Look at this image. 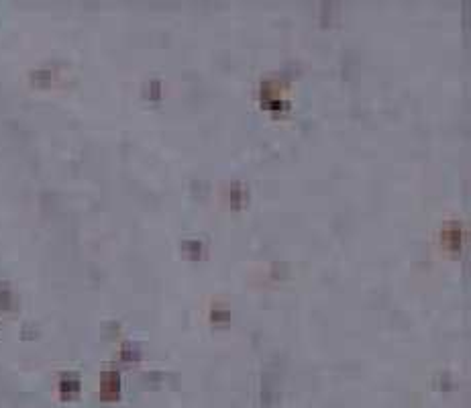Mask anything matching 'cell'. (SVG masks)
Wrapping results in <instances>:
<instances>
[{
  "instance_id": "cell-6",
  "label": "cell",
  "mask_w": 471,
  "mask_h": 408,
  "mask_svg": "<svg viewBox=\"0 0 471 408\" xmlns=\"http://www.w3.org/2000/svg\"><path fill=\"white\" fill-rule=\"evenodd\" d=\"M231 204L235 206V208H239V206H243L245 204V190L239 186V184H235L233 188H231Z\"/></svg>"
},
{
  "instance_id": "cell-2",
  "label": "cell",
  "mask_w": 471,
  "mask_h": 408,
  "mask_svg": "<svg viewBox=\"0 0 471 408\" xmlns=\"http://www.w3.org/2000/svg\"><path fill=\"white\" fill-rule=\"evenodd\" d=\"M181 251H184L188 257L198 259V257H202V251H204V247H202L200 241H184V243H181Z\"/></svg>"
},
{
  "instance_id": "cell-1",
  "label": "cell",
  "mask_w": 471,
  "mask_h": 408,
  "mask_svg": "<svg viewBox=\"0 0 471 408\" xmlns=\"http://www.w3.org/2000/svg\"><path fill=\"white\" fill-rule=\"evenodd\" d=\"M121 394V375L116 372H106L102 373V384H100V396L104 400H116Z\"/></svg>"
},
{
  "instance_id": "cell-8",
  "label": "cell",
  "mask_w": 471,
  "mask_h": 408,
  "mask_svg": "<svg viewBox=\"0 0 471 408\" xmlns=\"http://www.w3.org/2000/svg\"><path fill=\"white\" fill-rule=\"evenodd\" d=\"M145 98H149V100H159V98H162V84H159L157 80H153L145 88Z\"/></svg>"
},
{
  "instance_id": "cell-7",
  "label": "cell",
  "mask_w": 471,
  "mask_h": 408,
  "mask_svg": "<svg viewBox=\"0 0 471 408\" xmlns=\"http://www.w3.org/2000/svg\"><path fill=\"white\" fill-rule=\"evenodd\" d=\"M121 357H123V361H139L141 359V351H139L135 345H125Z\"/></svg>"
},
{
  "instance_id": "cell-9",
  "label": "cell",
  "mask_w": 471,
  "mask_h": 408,
  "mask_svg": "<svg viewBox=\"0 0 471 408\" xmlns=\"http://www.w3.org/2000/svg\"><path fill=\"white\" fill-rule=\"evenodd\" d=\"M212 322H217V325H227V322L231 320V312L229 310H220V308H214L212 315H210Z\"/></svg>"
},
{
  "instance_id": "cell-3",
  "label": "cell",
  "mask_w": 471,
  "mask_h": 408,
  "mask_svg": "<svg viewBox=\"0 0 471 408\" xmlns=\"http://www.w3.org/2000/svg\"><path fill=\"white\" fill-rule=\"evenodd\" d=\"M59 390H61V394H66V396L78 394L80 392V382L76 378H63L61 384H59Z\"/></svg>"
},
{
  "instance_id": "cell-5",
  "label": "cell",
  "mask_w": 471,
  "mask_h": 408,
  "mask_svg": "<svg viewBox=\"0 0 471 408\" xmlns=\"http://www.w3.org/2000/svg\"><path fill=\"white\" fill-rule=\"evenodd\" d=\"M31 82H33L35 86H39V88H45V86H49V82H51V71H47V70L33 71V76H31Z\"/></svg>"
},
{
  "instance_id": "cell-10",
  "label": "cell",
  "mask_w": 471,
  "mask_h": 408,
  "mask_svg": "<svg viewBox=\"0 0 471 408\" xmlns=\"http://www.w3.org/2000/svg\"><path fill=\"white\" fill-rule=\"evenodd\" d=\"M0 308L4 310H10L13 308V294H10L8 288H2L0 290Z\"/></svg>"
},
{
  "instance_id": "cell-4",
  "label": "cell",
  "mask_w": 471,
  "mask_h": 408,
  "mask_svg": "<svg viewBox=\"0 0 471 408\" xmlns=\"http://www.w3.org/2000/svg\"><path fill=\"white\" fill-rule=\"evenodd\" d=\"M445 241L451 249H459V245H461V231H459L457 227H451L445 233Z\"/></svg>"
}]
</instances>
